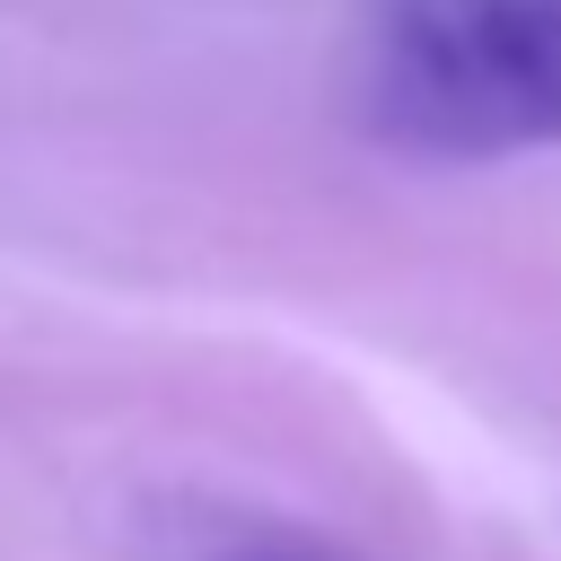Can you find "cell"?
<instances>
[{
  "mask_svg": "<svg viewBox=\"0 0 561 561\" xmlns=\"http://www.w3.org/2000/svg\"><path fill=\"white\" fill-rule=\"evenodd\" d=\"M342 96L377 149L430 167L561 149V0H368Z\"/></svg>",
  "mask_w": 561,
  "mask_h": 561,
  "instance_id": "cell-1",
  "label": "cell"
}]
</instances>
